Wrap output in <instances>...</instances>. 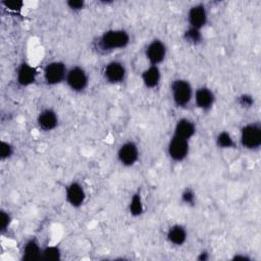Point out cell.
Segmentation results:
<instances>
[{"instance_id": "1", "label": "cell", "mask_w": 261, "mask_h": 261, "mask_svg": "<svg viewBox=\"0 0 261 261\" xmlns=\"http://www.w3.org/2000/svg\"><path fill=\"white\" fill-rule=\"evenodd\" d=\"M129 43L130 36L127 31L123 29H111L98 36L93 42V47L96 52L106 54L122 50L126 48Z\"/></svg>"}, {"instance_id": "2", "label": "cell", "mask_w": 261, "mask_h": 261, "mask_svg": "<svg viewBox=\"0 0 261 261\" xmlns=\"http://www.w3.org/2000/svg\"><path fill=\"white\" fill-rule=\"evenodd\" d=\"M170 95L176 107L186 108L193 100L194 89L188 80L175 79L170 84Z\"/></svg>"}, {"instance_id": "3", "label": "cell", "mask_w": 261, "mask_h": 261, "mask_svg": "<svg viewBox=\"0 0 261 261\" xmlns=\"http://www.w3.org/2000/svg\"><path fill=\"white\" fill-rule=\"evenodd\" d=\"M240 143L249 151H256L261 147V124L258 121L249 122L240 130Z\"/></svg>"}, {"instance_id": "4", "label": "cell", "mask_w": 261, "mask_h": 261, "mask_svg": "<svg viewBox=\"0 0 261 261\" xmlns=\"http://www.w3.org/2000/svg\"><path fill=\"white\" fill-rule=\"evenodd\" d=\"M64 83L71 92L83 93L89 86V74L83 66L73 65L68 68Z\"/></svg>"}, {"instance_id": "5", "label": "cell", "mask_w": 261, "mask_h": 261, "mask_svg": "<svg viewBox=\"0 0 261 261\" xmlns=\"http://www.w3.org/2000/svg\"><path fill=\"white\" fill-rule=\"evenodd\" d=\"M67 66L63 61L54 60L48 62L43 69V79L48 86H57L65 82Z\"/></svg>"}, {"instance_id": "6", "label": "cell", "mask_w": 261, "mask_h": 261, "mask_svg": "<svg viewBox=\"0 0 261 261\" xmlns=\"http://www.w3.org/2000/svg\"><path fill=\"white\" fill-rule=\"evenodd\" d=\"M102 75L104 81L110 85L122 84L127 75L126 66L119 60H111L104 65Z\"/></svg>"}, {"instance_id": "7", "label": "cell", "mask_w": 261, "mask_h": 261, "mask_svg": "<svg viewBox=\"0 0 261 261\" xmlns=\"http://www.w3.org/2000/svg\"><path fill=\"white\" fill-rule=\"evenodd\" d=\"M144 55L150 65L161 64L167 55V46L160 39L151 40L145 47Z\"/></svg>"}, {"instance_id": "8", "label": "cell", "mask_w": 261, "mask_h": 261, "mask_svg": "<svg viewBox=\"0 0 261 261\" xmlns=\"http://www.w3.org/2000/svg\"><path fill=\"white\" fill-rule=\"evenodd\" d=\"M190 154V141L171 136L167 144V155L173 162H182Z\"/></svg>"}, {"instance_id": "9", "label": "cell", "mask_w": 261, "mask_h": 261, "mask_svg": "<svg viewBox=\"0 0 261 261\" xmlns=\"http://www.w3.org/2000/svg\"><path fill=\"white\" fill-rule=\"evenodd\" d=\"M116 157L118 162L124 167L134 166L140 157V149L138 144L134 141H125L123 142L116 153Z\"/></svg>"}, {"instance_id": "10", "label": "cell", "mask_w": 261, "mask_h": 261, "mask_svg": "<svg viewBox=\"0 0 261 261\" xmlns=\"http://www.w3.org/2000/svg\"><path fill=\"white\" fill-rule=\"evenodd\" d=\"M65 201L72 208L82 207L87 199V193L84 186L76 180L70 181L65 188Z\"/></svg>"}, {"instance_id": "11", "label": "cell", "mask_w": 261, "mask_h": 261, "mask_svg": "<svg viewBox=\"0 0 261 261\" xmlns=\"http://www.w3.org/2000/svg\"><path fill=\"white\" fill-rule=\"evenodd\" d=\"M193 100L197 108H199L203 112H208L213 108L216 97L214 92L210 88L206 86H201L194 92Z\"/></svg>"}, {"instance_id": "12", "label": "cell", "mask_w": 261, "mask_h": 261, "mask_svg": "<svg viewBox=\"0 0 261 261\" xmlns=\"http://www.w3.org/2000/svg\"><path fill=\"white\" fill-rule=\"evenodd\" d=\"M38 77V70L35 66L27 61H22L18 64L15 73V80L19 87L27 88L34 85Z\"/></svg>"}, {"instance_id": "13", "label": "cell", "mask_w": 261, "mask_h": 261, "mask_svg": "<svg viewBox=\"0 0 261 261\" xmlns=\"http://www.w3.org/2000/svg\"><path fill=\"white\" fill-rule=\"evenodd\" d=\"M187 19L190 28L202 31V29L208 22V12L204 4L198 3L190 7Z\"/></svg>"}, {"instance_id": "14", "label": "cell", "mask_w": 261, "mask_h": 261, "mask_svg": "<svg viewBox=\"0 0 261 261\" xmlns=\"http://www.w3.org/2000/svg\"><path fill=\"white\" fill-rule=\"evenodd\" d=\"M59 123L57 112L52 108H44L37 115V125L43 132L54 130Z\"/></svg>"}, {"instance_id": "15", "label": "cell", "mask_w": 261, "mask_h": 261, "mask_svg": "<svg viewBox=\"0 0 261 261\" xmlns=\"http://www.w3.org/2000/svg\"><path fill=\"white\" fill-rule=\"evenodd\" d=\"M161 70L158 65H148L141 73L142 84L146 89H156L161 82Z\"/></svg>"}, {"instance_id": "16", "label": "cell", "mask_w": 261, "mask_h": 261, "mask_svg": "<svg viewBox=\"0 0 261 261\" xmlns=\"http://www.w3.org/2000/svg\"><path fill=\"white\" fill-rule=\"evenodd\" d=\"M197 127L195 122L187 117H181L176 120L173 127V136L190 141L196 134Z\"/></svg>"}, {"instance_id": "17", "label": "cell", "mask_w": 261, "mask_h": 261, "mask_svg": "<svg viewBox=\"0 0 261 261\" xmlns=\"http://www.w3.org/2000/svg\"><path fill=\"white\" fill-rule=\"evenodd\" d=\"M167 242L174 247H181L188 240L187 228L181 224H173L166 231Z\"/></svg>"}, {"instance_id": "18", "label": "cell", "mask_w": 261, "mask_h": 261, "mask_svg": "<svg viewBox=\"0 0 261 261\" xmlns=\"http://www.w3.org/2000/svg\"><path fill=\"white\" fill-rule=\"evenodd\" d=\"M42 246L37 241V239H29L22 246L21 259L24 261H34L41 259Z\"/></svg>"}, {"instance_id": "19", "label": "cell", "mask_w": 261, "mask_h": 261, "mask_svg": "<svg viewBox=\"0 0 261 261\" xmlns=\"http://www.w3.org/2000/svg\"><path fill=\"white\" fill-rule=\"evenodd\" d=\"M128 212L133 217H140L145 212V204L140 191L135 192L128 203Z\"/></svg>"}, {"instance_id": "20", "label": "cell", "mask_w": 261, "mask_h": 261, "mask_svg": "<svg viewBox=\"0 0 261 261\" xmlns=\"http://www.w3.org/2000/svg\"><path fill=\"white\" fill-rule=\"evenodd\" d=\"M215 144L218 148L228 150V149H233L236 148L237 144L233 139V137L230 135V133L226 130L219 132L216 137H215Z\"/></svg>"}, {"instance_id": "21", "label": "cell", "mask_w": 261, "mask_h": 261, "mask_svg": "<svg viewBox=\"0 0 261 261\" xmlns=\"http://www.w3.org/2000/svg\"><path fill=\"white\" fill-rule=\"evenodd\" d=\"M182 38L188 44L193 45V46H197V45L202 43L203 34H202V31L189 27L188 29H186L184 31Z\"/></svg>"}, {"instance_id": "22", "label": "cell", "mask_w": 261, "mask_h": 261, "mask_svg": "<svg viewBox=\"0 0 261 261\" xmlns=\"http://www.w3.org/2000/svg\"><path fill=\"white\" fill-rule=\"evenodd\" d=\"M61 250L58 246L50 245L42 248L41 253V260H47V261H58L61 259Z\"/></svg>"}, {"instance_id": "23", "label": "cell", "mask_w": 261, "mask_h": 261, "mask_svg": "<svg viewBox=\"0 0 261 261\" xmlns=\"http://www.w3.org/2000/svg\"><path fill=\"white\" fill-rule=\"evenodd\" d=\"M180 200L185 205L194 206L196 204V200H197L195 191L191 188H186L180 194Z\"/></svg>"}, {"instance_id": "24", "label": "cell", "mask_w": 261, "mask_h": 261, "mask_svg": "<svg viewBox=\"0 0 261 261\" xmlns=\"http://www.w3.org/2000/svg\"><path fill=\"white\" fill-rule=\"evenodd\" d=\"M14 153V148L11 145V143L7 142V141H1V145H0V157L1 160H7L9 158L12 157Z\"/></svg>"}, {"instance_id": "25", "label": "cell", "mask_w": 261, "mask_h": 261, "mask_svg": "<svg viewBox=\"0 0 261 261\" xmlns=\"http://www.w3.org/2000/svg\"><path fill=\"white\" fill-rule=\"evenodd\" d=\"M238 101V104L242 107V108H245V109H250L254 106L255 104V100H254V97L250 94H247V93H244L242 95H240L237 99Z\"/></svg>"}, {"instance_id": "26", "label": "cell", "mask_w": 261, "mask_h": 261, "mask_svg": "<svg viewBox=\"0 0 261 261\" xmlns=\"http://www.w3.org/2000/svg\"><path fill=\"white\" fill-rule=\"evenodd\" d=\"M12 221L11 215L9 212L5 211V210H1V215H0V230L1 232H5L8 227L10 226Z\"/></svg>"}, {"instance_id": "27", "label": "cell", "mask_w": 261, "mask_h": 261, "mask_svg": "<svg viewBox=\"0 0 261 261\" xmlns=\"http://www.w3.org/2000/svg\"><path fill=\"white\" fill-rule=\"evenodd\" d=\"M1 4L8 10H11L14 12L20 11L24 5V3L19 0H5V1H2Z\"/></svg>"}, {"instance_id": "28", "label": "cell", "mask_w": 261, "mask_h": 261, "mask_svg": "<svg viewBox=\"0 0 261 261\" xmlns=\"http://www.w3.org/2000/svg\"><path fill=\"white\" fill-rule=\"evenodd\" d=\"M66 5L71 11L77 12V11H81L85 8L86 2L83 1V0H68L66 2Z\"/></svg>"}, {"instance_id": "29", "label": "cell", "mask_w": 261, "mask_h": 261, "mask_svg": "<svg viewBox=\"0 0 261 261\" xmlns=\"http://www.w3.org/2000/svg\"><path fill=\"white\" fill-rule=\"evenodd\" d=\"M197 259L200 260V261H206V260L209 259V253L206 252V251H202L201 253H199Z\"/></svg>"}, {"instance_id": "30", "label": "cell", "mask_w": 261, "mask_h": 261, "mask_svg": "<svg viewBox=\"0 0 261 261\" xmlns=\"http://www.w3.org/2000/svg\"><path fill=\"white\" fill-rule=\"evenodd\" d=\"M233 260H243V261H249L251 260V258L249 256H246V255H241V254H238V255H234Z\"/></svg>"}]
</instances>
